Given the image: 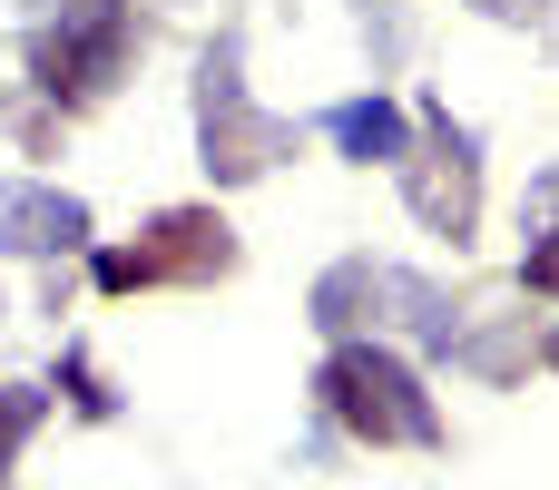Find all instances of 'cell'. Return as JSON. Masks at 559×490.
I'll list each match as a JSON object with an SVG mask.
<instances>
[{
    "mask_svg": "<svg viewBox=\"0 0 559 490\" xmlns=\"http://www.w3.org/2000/svg\"><path fill=\"white\" fill-rule=\"evenodd\" d=\"M314 403H324L354 442H373V452H442V442H452L442 413H432V393H423V373H413L393 344H373V334H354V344L324 354Z\"/></svg>",
    "mask_w": 559,
    "mask_h": 490,
    "instance_id": "cell-1",
    "label": "cell"
},
{
    "mask_svg": "<svg viewBox=\"0 0 559 490\" xmlns=\"http://www.w3.org/2000/svg\"><path fill=\"white\" fill-rule=\"evenodd\" d=\"M138 59V0H39L29 20V88L49 108H98Z\"/></svg>",
    "mask_w": 559,
    "mask_h": 490,
    "instance_id": "cell-2",
    "label": "cell"
},
{
    "mask_svg": "<svg viewBox=\"0 0 559 490\" xmlns=\"http://www.w3.org/2000/svg\"><path fill=\"white\" fill-rule=\"evenodd\" d=\"M314 324H324L334 344H354V334H373V344H383V324H393V334H413L423 354H452V344H462L452 295H442V285H423V275H403V265H373V255H344V265H324V275H314Z\"/></svg>",
    "mask_w": 559,
    "mask_h": 490,
    "instance_id": "cell-3",
    "label": "cell"
},
{
    "mask_svg": "<svg viewBox=\"0 0 559 490\" xmlns=\"http://www.w3.org/2000/svg\"><path fill=\"white\" fill-rule=\"evenodd\" d=\"M197 157H206L216 187H255L275 157H295V118L255 108L246 49H236V39H216V49L197 59Z\"/></svg>",
    "mask_w": 559,
    "mask_h": 490,
    "instance_id": "cell-4",
    "label": "cell"
},
{
    "mask_svg": "<svg viewBox=\"0 0 559 490\" xmlns=\"http://www.w3.org/2000/svg\"><path fill=\"white\" fill-rule=\"evenodd\" d=\"M236 275V226L216 206H157L128 246L88 255L98 295H147V285H226Z\"/></svg>",
    "mask_w": 559,
    "mask_h": 490,
    "instance_id": "cell-5",
    "label": "cell"
},
{
    "mask_svg": "<svg viewBox=\"0 0 559 490\" xmlns=\"http://www.w3.org/2000/svg\"><path fill=\"white\" fill-rule=\"evenodd\" d=\"M403 206L432 226V236H452V246H472V226H481V138L452 118V108H423L413 118V157H403Z\"/></svg>",
    "mask_w": 559,
    "mask_h": 490,
    "instance_id": "cell-6",
    "label": "cell"
},
{
    "mask_svg": "<svg viewBox=\"0 0 559 490\" xmlns=\"http://www.w3.org/2000/svg\"><path fill=\"white\" fill-rule=\"evenodd\" d=\"M88 246V206L69 187H39V177H0V255H29V265H59Z\"/></svg>",
    "mask_w": 559,
    "mask_h": 490,
    "instance_id": "cell-7",
    "label": "cell"
},
{
    "mask_svg": "<svg viewBox=\"0 0 559 490\" xmlns=\"http://www.w3.org/2000/svg\"><path fill=\"white\" fill-rule=\"evenodd\" d=\"M324 138L354 157V167H403L413 157V118H403V98H344V108H324Z\"/></svg>",
    "mask_w": 559,
    "mask_h": 490,
    "instance_id": "cell-8",
    "label": "cell"
},
{
    "mask_svg": "<svg viewBox=\"0 0 559 490\" xmlns=\"http://www.w3.org/2000/svg\"><path fill=\"white\" fill-rule=\"evenodd\" d=\"M59 393H69L88 422H108V413H118V393L98 383V363H88V354H69V363H59Z\"/></svg>",
    "mask_w": 559,
    "mask_h": 490,
    "instance_id": "cell-9",
    "label": "cell"
},
{
    "mask_svg": "<svg viewBox=\"0 0 559 490\" xmlns=\"http://www.w3.org/2000/svg\"><path fill=\"white\" fill-rule=\"evenodd\" d=\"M29 422H39V393L0 383V481H10V462H20V442H29Z\"/></svg>",
    "mask_w": 559,
    "mask_h": 490,
    "instance_id": "cell-10",
    "label": "cell"
},
{
    "mask_svg": "<svg viewBox=\"0 0 559 490\" xmlns=\"http://www.w3.org/2000/svg\"><path fill=\"white\" fill-rule=\"evenodd\" d=\"M521 285H531V295H550V304H559V226L540 236V246H531V255H521Z\"/></svg>",
    "mask_w": 559,
    "mask_h": 490,
    "instance_id": "cell-11",
    "label": "cell"
},
{
    "mask_svg": "<svg viewBox=\"0 0 559 490\" xmlns=\"http://www.w3.org/2000/svg\"><path fill=\"white\" fill-rule=\"evenodd\" d=\"M472 10H481V20H501V29H540L559 0H472Z\"/></svg>",
    "mask_w": 559,
    "mask_h": 490,
    "instance_id": "cell-12",
    "label": "cell"
},
{
    "mask_svg": "<svg viewBox=\"0 0 559 490\" xmlns=\"http://www.w3.org/2000/svg\"><path fill=\"white\" fill-rule=\"evenodd\" d=\"M540 363H550V373H559V334H550V344H540Z\"/></svg>",
    "mask_w": 559,
    "mask_h": 490,
    "instance_id": "cell-13",
    "label": "cell"
}]
</instances>
